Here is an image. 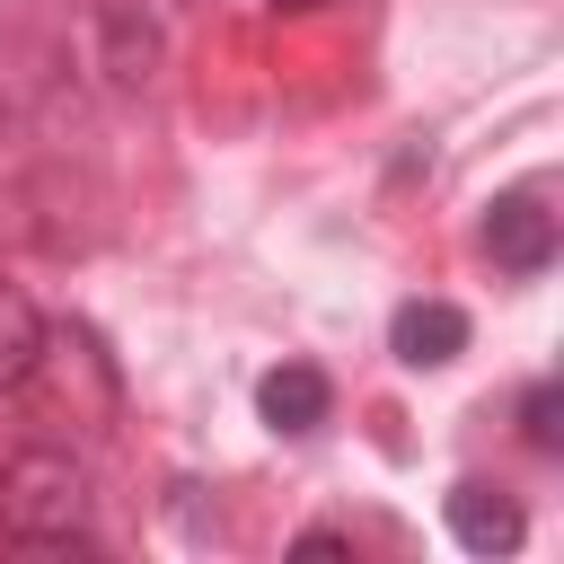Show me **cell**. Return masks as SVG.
<instances>
[{
  "label": "cell",
  "instance_id": "7a4b0ae2",
  "mask_svg": "<svg viewBox=\"0 0 564 564\" xmlns=\"http://www.w3.org/2000/svg\"><path fill=\"white\" fill-rule=\"evenodd\" d=\"M485 256L502 273H546L555 264V212H546L538 185H511V194L485 203Z\"/></svg>",
  "mask_w": 564,
  "mask_h": 564
},
{
  "label": "cell",
  "instance_id": "5b68a950",
  "mask_svg": "<svg viewBox=\"0 0 564 564\" xmlns=\"http://www.w3.org/2000/svg\"><path fill=\"white\" fill-rule=\"evenodd\" d=\"M256 414L273 423V432H317L326 414H335V388H326V370L317 361H282V370H264L256 379Z\"/></svg>",
  "mask_w": 564,
  "mask_h": 564
},
{
  "label": "cell",
  "instance_id": "277c9868",
  "mask_svg": "<svg viewBox=\"0 0 564 564\" xmlns=\"http://www.w3.org/2000/svg\"><path fill=\"white\" fill-rule=\"evenodd\" d=\"M388 352H397L405 370L458 361V352H467V308H449V300H405V308L388 317Z\"/></svg>",
  "mask_w": 564,
  "mask_h": 564
},
{
  "label": "cell",
  "instance_id": "9c48e42d",
  "mask_svg": "<svg viewBox=\"0 0 564 564\" xmlns=\"http://www.w3.org/2000/svg\"><path fill=\"white\" fill-rule=\"evenodd\" d=\"M300 555H352L344 529H300Z\"/></svg>",
  "mask_w": 564,
  "mask_h": 564
},
{
  "label": "cell",
  "instance_id": "6da1fadb",
  "mask_svg": "<svg viewBox=\"0 0 564 564\" xmlns=\"http://www.w3.org/2000/svg\"><path fill=\"white\" fill-rule=\"evenodd\" d=\"M88 467L70 458V449H18L9 467H0V538H18V546H88Z\"/></svg>",
  "mask_w": 564,
  "mask_h": 564
},
{
  "label": "cell",
  "instance_id": "8992f818",
  "mask_svg": "<svg viewBox=\"0 0 564 564\" xmlns=\"http://www.w3.org/2000/svg\"><path fill=\"white\" fill-rule=\"evenodd\" d=\"M44 317H35V300L18 291V282H0V388H26L35 370H44Z\"/></svg>",
  "mask_w": 564,
  "mask_h": 564
},
{
  "label": "cell",
  "instance_id": "52a82bcc",
  "mask_svg": "<svg viewBox=\"0 0 564 564\" xmlns=\"http://www.w3.org/2000/svg\"><path fill=\"white\" fill-rule=\"evenodd\" d=\"M97 35H115V79L132 88V79H150V62H159V26L150 18H132V0H97Z\"/></svg>",
  "mask_w": 564,
  "mask_h": 564
},
{
  "label": "cell",
  "instance_id": "ba28073f",
  "mask_svg": "<svg viewBox=\"0 0 564 564\" xmlns=\"http://www.w3.org/2000/svg\"><path fill=\"white\" fill-rule=\"evenodd\" d=\"M520 441H529L538 458L564 449V388H555V379H538V388L520 397Z\"/></svg>",
  "mask_w": 564,
  "mask_h": 564
},
{
  "label": "cell",
  "instance_id": "30bf717a",
  "mask_svg": "<svg viewBox=\"0 0 564 564\" xmlns=\"http://www.w3.org/2000/svg\"><path fill=\"white\" fill-rule=\"evenodd\" d=\"M264 9H291L300 18V9H335V0H264Z\"/></svg>",
  "mask_w": 564,
  "mask_h": 564
},
{
  "label": "cell",
  "instance_id": "3957f363",
  "mask_svg": "<svg viewBox=\"0 0 564 564\" xmlns=\"http://www.w3.org/2000/svg\"><path fill=\"white\" fill-rule=\"evenodd\" d=\"M449 538L467 546V555H511L520 538H529V520H520V502L502 494V485H485V476H467V485H449Z\"/></svg>",
  "mask_w": 564,
  "mask_h": 564
}]
</instances>
